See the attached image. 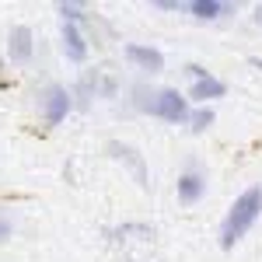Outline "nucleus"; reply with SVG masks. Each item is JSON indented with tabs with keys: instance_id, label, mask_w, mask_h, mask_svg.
Returning a JSON list of instances; mask_svg holds the SVG:
<instances>
[{
	"instance_id": "obj_1",
	"label": "nucleus",
	"mask_w": 262,
	"mask_h": 262,
	"mask_svg": "<svg viewBox=\"0 0 262 262\" xmlns=\"http://www.w3.org/2000/svg\"><path fill=\"white\" fill-rule=\"evenodd\" d=\"M262 217V182L248 185L238 200L231 203V210L224 213V224H221V248L231 252L234 245L242 242L245 234L255 227V221Z\"/></svg>"
},
{
	"instance_id": "obj_2",
	"label": "nucleus",
	"mask_w": 262,
	"mask_h": 262,
	"mask_svg": "<svg viewBox=\"0 0 262 262\" xmlns=\"http://www.w3.org/2000/svg\"><path fill=\"white\" fill-rule=\"evenodd\" d=\"M143 112H150V116H158V119L164 122H189V95H182V91H175V88H161V91H154L150 95V101H147V108Z\"/></svg>"
},
{
	"instance_id": "obj_3",
	"label": "nucleus",
	"mask_w": 262,
	"mask_h": 262,
	"mask_svg": "<svg viewBox=\"0 0 262 262\" xmlns=\"http://www.w3.org/2000/svg\"><path fill=\"white\" fill-rule=\"evenodd\" d=\"M70 108H74V98H70V91H67L63 84H49V88L42 91V116H46L49 126L67 122Z\"/></svg>"
},
{
	"instance_id": "obj_4",
	"label": "nucleus",
	"mask_w": 262,
	"mask_h": 262,
	"mask_svg": "<svg viewBox=\"0 0 262 262\" xmlns=\"http://www.w3.org/2000/svg\"><path fill=\"white\" fill-rule=\"evenodd\" d=\"M35 53V39H32V28L28 25H14L11 35H7V60L11 63H28Z\"/></svg>"
},
{
	"instance_id": "obj_5",
	"label": "nucleus",
	"mask_w": 262,
	"mask_h": 262,
	"mask_svg": "<svg viewBox=\"0 0 262 262\" xmlns=\"http://www.w3.org/2000/svg\"><path fill=\"white\" fill-rule=\"evenodd\" d=\"M122 53H126V60L133 63V67H140V70H147V74H158V70H164V53H161V49H154V46L129 42Z\"/></svg>"
},
{
	"instance_id": "obj_6",
	"label": "nucleus",
	"mask_w": 262,
	"mask_h": 262,
	"mask_svg": "<svg viewBox=\"0 0 262 262\" xmlns=\"http://www.w3.org/2000/svg\"><path fill=\"white\" fill-rule=\"evenodd\" d=\"M60 46H63V56L70 63H84L88 60V39H84V32L77 25H70V21H63L60 28Z\"/></svg>"
},
{
	"instance_id": "obj_7",
	"label": "nucleus",
	"mask_w": 262,
	"mask_h": 262,
	"mask_svg": "<svg viewBox=\"0 0 262 262\" xmlns=\"http://www.w3.org/2000/svg\"><path fill=\"white\" fill-rule=\"evenodd\" d=\"M175 192H179V203H200L203 196H206V175H200V171H185V175H179Z\"/></svg>"
},
{
	"instance_id": "obj_8",
	"label": "nucleus",
	"mask_w": 262,
	"mask_h": 262,
	"mask_svg": "<svg viewBox=\"0 0 262 262\" xmlns=\"http://www.w3.org/2000/svg\"><path fill=\"white\" fill-rule=\"evenodd\" d=\"M185 11L200 21H217L227 11H234V4H227V0H192V4H185Z\"/></svg>"
},
{
	"instance_id": "obj_9",
	"label": "nucleus",
	"mask_w": 262,
	"mask_h": 262,
	"mask_svg": "<svg viewBox=\"0 0 262 262\" xmlns=\"http://www.w3.org/2000/svg\"><path fill=\"white\" fill-rule=\"evenodd\" d=\"M224 95H227V84L217 81L213 74L200 77V81L189 88V98H192V101H203V105H206V101H213V98H224Z\"/></svg>"
},
{
	"instance_id": "obj_10",
	"label": "nucleus",
	"mask_w": 262,
	"mask_h": 262,
	"mask_svg": "<svg viewBox=\"0 0 262 262\" xmlns=\"http://www.w3.org/2000/svg\"><path fill=\"white\" fill-rule=\"evenodd\" d=\"M112 154H116V158H122V161H126L129 168H133V171H137V182H140V185H147L143 161H140V154H133V147H126V143H112Z\"/></svg>"
},
{
	"instance_id": "obj_11",
	"label": "nucleus",
	"mask_w": 262,
	"mask_h": 262,
	"mask_svg": "<svg viewBox=\"0 0 262 262\" xmlns=\"http://www.w3.org/2000/svg\"><path fill=\"white\" fill-rule=\"evenodd\" d=\"M217 119L213 116V108H196V112H189V126H192V133H203V129H210V122Z\"/></svg>"
},
{
	"instance_id": "obj_12",
	"label": "nucleus",
	"mask_w": 262,
	"mask_h": 262,
	"mask_svg": "<svg viewBox=\"0 0 262 262\" xmlns=\"http://www.w3.org/2000/svg\"><path fill=\"white\" fill-rule=\"evenodd\" d=\"M56 11H60L63 21H70V25H77V21L84 18V4H67V0H63V4H56Z\"/></svg>"
},
{
	"instance_id": "obj_13",
	"label": "nucleus",
	"mask_w": 262,
	"mask_h": 262,
	"mask_svg": "<svg viewBox=\"0 0 262 262\" xmlns=\"http://www.w3.org/2000/svg\"><path fill=\"white\" fill-rule=\"evenodd\" d=\"M154 7L158 11H182V4H175V0H154Z\"/></svg>"
},
{
	"instance_id": "obj_14",
	"label": "nucleus",
	"mask_w": 262,
	"mask_h": 262,
	"mask_svg": "<svg viewBox=\"0 0 262 262\" xmlns=\"http://www.w3.org/2000/svg\"><path fill=\"white\" fill-rule=\"evenodd\" d=\"M7 234H11V224H7V221H0V242H4Z\"/></svg>"
},
{
	"instance_id": "obj_15",
	"label": "nucleus",
	"mask_w": 262,
	"mask_h": 262,
	"mask_svg": "<svg viewBox=\"0 0 262 262\" xmlns=\"http://www.w3.org/2000/svg\"><path fill=\"white\" fill-rule=\"evenodd\" d=\"M255 21H259V25H262V4H259V7H255Z\"/></svg>"
}]
</instances>
